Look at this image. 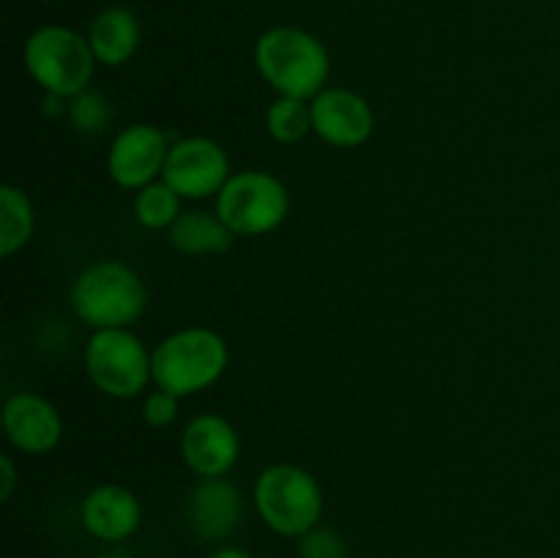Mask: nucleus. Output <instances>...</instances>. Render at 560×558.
Listing matches in <instances>:
<instances>
[{
	"label": "nucleus",
	"mask_w": 560,
	"mask_h": 558,
	"mask_svg": "<svg viewBox=\"0 0 560 558\" xmlns=\"http://www.w3.org/2000/svg\"><path fill=\"white\" fill-rule=\"evenodd\" d=\"M255 66L279 96L304 102H312L331 74V58L320 38L290 25H277L257 38Z\"/></svg>",
	"instance_id": "1"
},
{
	"label": "nucleus",
	"mask_w": 560,
	"mask_h": 558,
	"mask_svg": "<svg viewBox=\"0 0 560 558\" xmlns=\"http://www.w3.org/2000/svg\"><path fill=\"white\" fill-rule=\"evenodd\" d=\"M71 310L93 332L131 328L148 306L140 274L124 260H96L77 274L71 284Z\"/></svg>",
	"instance_id": "2"
},
{
	"label": "nucleus",
	"mask_w": 560,
	"mask_h": 558,
	"mask_svg": "<svg viewBox=\"0 0 560 558\" xmlns=\"http://www.w3.org/2000/svg\"><path fill=\"white\" fill-rule=\"evenodd\" d=\"M153 386L189 397L206 392L228 372L230 348L219 332L208 326H186L167 334L153 348Z\"/></svg>",
	"instance_id": "3"
},
{
	"label": "nucleus",
	"mask_w": 560,
	"mask_h": 558,
	"mask_svg": "<svg viewBox=\"0 0 560 558\" xmlns=\"http://www.w3.org/2000/svg\"><path fill=\"white\" fill-rule=\"evenodd\" d=\"M252 501L262 523L288 539H301L306 531L320 525V481L301 465L277 463L260 470L252 487Z\"/></svg>",
	"instance_id": "4"
},
{
	"label": "nucleus",
	"mask_w": 560,
	"mask_h": 558,
	"mask_svg": "<svg viewBox=\"0 0 560 558\" xmlns=\"http://www.w3.org/2000/svg\"><path fill=\"white\" fill-rule=\"evenodd\" d=\"M22 60L31 80L52 96L74 98L88 91L96 71V55L82 33L66 25H44L27 36Z\"/></svg>",
	"instance_id": "5"
},
{
	"label": "nucleus",
	"mask_w": 560,
	"mask_h": 558,
	"mask_svg": "<svg viewBox=\"0 0 560 558\" xmlns=\"http://www.w3.org/2000/svg\"><path fill=\"white\" fill-rule=\"evenodd\" d=\"M153 350L131 328H102L85 342V372L113 399L140 397L153 383Z\"/></svg>",
	"instance_id": "6"
},
{
	"label": "nucleus",
	"mask_w": 560,
	"mask_h": 558,
	"mask_svg": "<svg viewBox=\"0 0 560 558\" xmlns=\"http://www.w3.org/2000/svg\"><path fill=\"white\" fill-rule=\"evenodd\" d=\"M213 211L238 239H260L288 219V186L266 170H241L222 186Z\"/></svg>",
	"instance_id": "7"
},
{
	"label": "nucleus",
	"mask_w": 560,
	"mask_h": 558,
	"mask_svg": "<svg viewBox=\"0 0 560 558\" xmlns=\"http://www.w3.org/2000/svg\"><path fill=\"white\" fill-rule=\"evenodd\" d=\"M230 156L211 137H184L173 142L164 162L162 181L184 200H208L230 181Z\"/></svg>",
	"instance_id": "8"
},
{
	"label": "nucleus",
	"mask_w": 560,
	"mask_h": 558,
	"mask_svg": "<svg viewBox=\"0 0 560 558\" xmlns=\"http://www.w3.org/2000/svg\"><path fill=\"white\" fill-rule=\"evenodd\" d=\"M170 142L159 126L131 124L115 135L107 151V173L120 189L140 191L162 178Z\"/></svg>",
	"instance_id": "9"
},
{
	"label": "nucleus",
	"mask_w": 560,
	"mask_h": 558,
	"mask_svg": "<svg viewBox=\"0 0 560 558\" xmlns=\"http://www.w3.org/2000/svg\"><path fill=\"white\" fill-rule=\"evenodd\" d=\"M310 104L312 129L331 148H359L375 131L372 104L350 88H323Z\"/></svg>",
	"instance_id": "10"
},
{
	"label": "nucleus",
	"mask_w": 560,
	"mask_h": 558,
	"mask_svg": "<svg viewBox=\"0 0 560 558\" xmlns=\"http://www.w3.org/2000/svg\"><path fill=\"white\" fill-rule=\"evenodd\" d=\"M180 457L197 479L228 476L241 457L238 430L219 414H197L180 432Z\"/></svg>",
	"instance_id": "11"
},
{
	"label": "nucleus",
	"mask_w": 560,
	"mask_h": 558,
	"mask_svg": "<svg viewBox=\"0 0 560 558\" xmlns=\"http://www.w3.org/2000/svg\"><path fill=\"white\" fill-rule=\"evenodd\" d=\"M244 520V492L228 476L197 479L186 498V525L202 542H222Z\"/></svg>",
	"instance_id": "12"
},
{
	"label": "nucleus",
	"mask_w": 560,
	"mask_h": 558,
	"mask_svg": "<svg viewBox=\"0 0 560 558\" xmlns=\"http://www.w3.org/2000/svg\"><path fill=\"white\" fill-rule=\"evenodd\" d=\"M3 430L22 454H49L63 438V419L42 394L16 392L3 405Z\"/></svg>",
	"instance_id": "13"
},
{
	"label": "nucleus",
	"mask_w": 560,
	"mask_h": 558,
	"mask_svg": "<svg viewBox=\"0 0 560 558\" xmlns=\"http://www.w3.org/2000/svg\"><path fill=\"white\" fill-rule=\"evenodd\" d=\"M82 525L102 542H126L142 523L140 498L124 485H98L82 498Z\"/></svg>",
	"instance_id": "14"
},
{
	"label": "nucleus",
	"mask_w": 560,
	"mask_h": 558,
	"mask_svg": "<svg viewBox=\"0 0 560 558\" xmlns=\"http://www.w3.org/2000/svg\"><path fill=\"white\" fill-rule=\"evenodd\" d=\"M140 20L124 5H109L93 16L88 27V42H91L93 55L102 66H124L135 58L140 49Z\"/></svg>",
	"instance_id": "15"
},
{
	"label": "nucleus",
	"mask_w": 560,
	"mask_h": 558,
	"mask_svg": "<svg viewBox=\"0 0 560 558\" xmlns=\"http://www.w3.org/2000/svg\"><path fill=\"white\" fill-rule=\"evenodd\" d=\"M167 235L170 244L186 257L224 255V252H230L233 241L238 239L217 211H202V208H191V211L180 213L173 228L167 230Z\"/></svg>",
	"instance_id": "16"
},
{
	"label": "nucleus",
	"mask_w": 560,
	"mask_h": 558,
	"mask_svg": "<svg viewBox=\"0 0 560 558\" xmlns=\"http://www.w3.org/2000/svg\"><path fill=\"white\" fill-rule=\"evenodd\" d=\"M36 233V211L25 189L14 184L0 186V255L11 257L31 244Z\"/></svg>",
	"instance_id": "17"
},
{
	"label": "nucleus",
	"mask_w": 560,
	"mask_h": 558,
	"mask_svg": "<svg viewBox=\"0 0 560 558\" xmlns=\"http://www.w3.org/2000/svg\"><path fill=\"white\" fill-rule=\"evenodd\" d=\"M180 200L184 197L173 186L164 184L162 178L153 181V184L142 186L135 195L137 222L148 230H170L175 224V219L184 213L180 211Z\"/></svg>",
	"instance_id": "18"
},
{
	"label": "nucleus",
	"mask_w": 560,
	"mask_h": 558,
	"mask_svg": "<svg viewBox=\"0 0 560 558\" xmlns=\"http://www.w3.org/2000/svg\"><path fill=\"white\" fill-rule=\"evenodd\" d=\"M266 129L282 146H295L312 129V104L304 98L277 96L266 109Z\"/></svg>",
	"instance_id": "19"
},
{
	"label": "nucleus",
	"mask_w": 560,
	"mask_h": 558,
	"mask_svg": "<svg viewBox=\"0 0 560 558\" xmlns=\"http://www.w3.org/2000/svg\"><path fill=\"white\" fill-rule=\"evenodd\" d=\"M66 115H69L71 126H74L80 135L93 137L102 135L109 126V120H113V104H109V98L104 96V93L88 88V91L69 98V113Z\"/></svg>",
	"instance_id": "20"
},
{
	"label": "nucleus",
	"mask_w": 560,
	"mask_h": 558,
	"mask_svg": "<svg viewBox=\"0 0 560 558\" xmlns=\"http://www.w3.org/2000/svg\"><path fill=\"white\" fill-rule=\"evenodd\" d=\"M299 556L301 558H348V542L339 531L326 528V525H315L306 531L299 539Z\"/></svg>",
	"instance_id": "21"
},
{
	"label": "nucleus",
	"mask_w": 560,
	"mask_h": 558,
	"mask_svg": "<svg viewBox=\"0 0 560 558\" xmlns=\"http://www.w3.org/2000/svg\"><path fill=\"white\" fill-rule=\"evenodd\" d=\"M178 405L180 397L164 392V388H153V392L145 394V403H142V419H145L148 427H156V430H164V427L173 425L178 419Z\"/></svg>",
	"instance_id": "22"
},
{
	"label": "nucleus",
	"mask_w": 560,
	"mask_h": 558,
	"mask_svg": "<svg viewBox=\"0 0 560 558\" xmlns=\"http://www.w3.org/2000/svg\"><path fill=\"white\" fill-rule=\"evenodd\" d=\"M0 470H3V485H0V501H11V496H14V487H16V470H14V463H11L9 454H3L0 457Z\"/></svg>",
	"instance_id": "23"
},
{
	"label": "nucleus",
	"mask_w": 560,
	"mask_h": 558,
	"mask_svg": "<svg viewBox=\"0 0 560 558\" xmlns=\"http://www.w3.org/2000/svg\"><path fill=\"white\" fill-rule=\"evenodd\" d=\"M208 558H252V556L246 550H241V547H219V550H213Z\"/></svg>",
	"instance_id": "24"
}]
</instances>
